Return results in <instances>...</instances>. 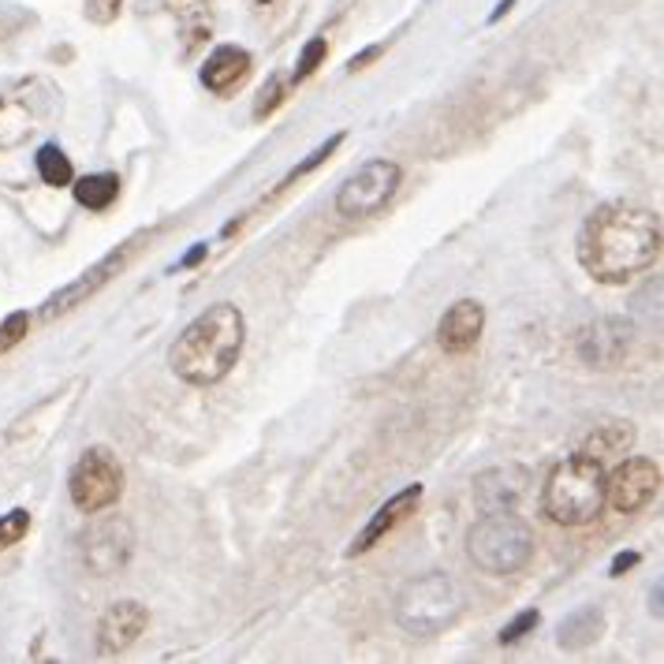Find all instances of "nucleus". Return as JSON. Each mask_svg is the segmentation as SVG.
Returning a JSON list of instances; mask_svg holds the SVG:
<instances>
[{
    "label": "nucleus",
    "instance_id": "nucleus-11",
    "mask_svg": "<svg viewBox=\"0 0 664 664\" xmlns=\"http://www.w3.org/2000/svg\"><path fill=\"white\" fill-rule=\"evenodd\" d=\"M150 623V612L139 601H117L101 612L98 620V657H120L142 639Z\"/></svg>",
    "mask_w": 664,
    "mask_h": 664
},
{
    "label": "nucleus",
    "instance_id": "nucleus-1",
    "mask_svg": "<svg viewBox=\"0 0 664 664\" xmlns=\"http://www.w3.org/2000/svg\"><path fill=\"white\" fill-rule=\"evenodd\" d=\"M661 258V217L646 206L612 202L590 213L578 235V262L597 284H628Z\"/></svg>",
    "mask_w": 664,
    "mask_h": 664
},
{
    "label": "nucleus",
    "instance_id": "nucleus-20",
    "mask_svg": "<svg viewBox=\"0 0 664 664\" xmlns=\"http://www.w3.org/2000/svg\"><path fill=\"white\" fill-rule=\"evenodd\" d=\"M37 176H42L49 187H68L75 168H71V161L60 146H42L37 150Z\"/></svg>",
    "mask_w": 664,
    "mask_h": 664
},
{
    "label": "nucleus",
    "instance_id": "nucleus-16",
    "mask_svg": "<svg viewBox=\"0 0 664 664\" xmlns=\"http://www.w3.org/2000/svg\"><path fill=\"white\" fill-rule=\"evenodd\" d=\"M601 631H605V616H601V609H597V605H583V609H575L564 623H560L556 642H560L564 650L575 653V650L594 646V642L601 639Z\"/></svg>",
    "mask_w": 664,
    "mask_h": 664
},
{
    "label": "nucleus",
    "instance_id": "nucleus-19",
    "mask_svg": "<svg viewBox=\"0 0 664 664\" xmlns=\"http://www.w3.org/2000/svg\"><path fill=\"white\" fill-rule=\"evenodd\" d=\"M340 142H344V131H336V135H332V139H325V142H321V146H318V150H310V154H307V157H302V161H299V165H296V168H291V173H288V176H284V179H280V184H277V191H273V195H284V191H288V187H291V184H299V179H302V176H310V173H314V168H321V165H325V161H329L332 154H336V146H340Z\"/></svg>",
    "mask_w": 664,
    "mask_h": 664
},
{
    "label": "nucleus",
    "instance_id": "nucleus-24",
    "mask_svg": "<svg viewBox=\"0 0 664 664\" xmlns=\"http://www.w3.org/2000/svg\"><path fill=\"white\" fill-rule=\"evenodd\" d=\"M26 329H31V314H23V310L0 321V355H8V351H12L15 344H23Z\"/></svg>",
    "mask_w": 664,
    "mask_h": 664
},
{
    "label": "nucleus",
    "instance_id": "nucleus-25",
    "mask_svg": "<svg viewBox=\"0 0 664 664\" xmlns=\"http://www.w3.org/2000/svg\"><path fill=\"white\" fill-rule=\"evenodd\" d=\"M538 620H542V612L538 609H527V612H519L516 620L508 623L505 631H500V642H505V646H516L519 639H523V634H530L538 628Z\"/></svg>",
    "mask_w": 664,
    "mask_h": 664
},
{
    "label": "nucleus",
    "instance_id": "nucleus-14",
    "mask_svg": "<svg viewBox=\"0 0 664 664\" xmlns=\"http://www.w3.org/2000/svg\"><path fill=\"white\" fill-rule=\"evenodd\" d=\"M251 75V53L243 45H217L202 64V87L213 93H235Z\"/></svg>",
    "mask_w": 664,
    "mask_h": 664
},
{
    "label": "nucleus",
    "instance_id": "nucleus-2",
    "mask_svg": "<svg viewBox=\"0 0 664 664\" xmlns=\"http://www.w3.org/2000/svg\"><path fill=\"white\" fill-rule=\"evenodd\" d=\"M246 340V321L243 310L232 302H217V307L202 310L191 325L176 336L173 351H168V366L179 381L195 388H210L232 374L240 363V351Z\"/></svg>",
    "mask_w": 664,
    "mask_h": 664
},
{
    "label": "nucleus",
    "instance_id": "nucleus-8",
    "mask_svg": "<svg viewBox=\"0 0 664 664\" xmlns=\"http://www.w3.org/2000/svg\"><path fill=\"white\" fill-rule=\"evenodd\" d=\"M661 493V467L646 455L623 460L616 471H605V505L620 516H639Z\"/></svg>",
    "mask_w": 664,
    "mask_h": 664
},
{
    "label": "nucleus",
    "instance_id": "nucleus-12",
    "mask_svg": "<svg viewBox=\"0 0 664 664\" xmlns=\"http://www.w3.org/2000/svg\"><path fill=\"white\" fill-rule=\"evenodd\" d=\"M482 329H486V310L474 299H460L444 310L441 325H438V344L444 355H467V351L482 340Z\"/></svg>",
    "mask_w": 664,
    "mask_h": 664
},
{
    "label": "nucleus",
    "instance_id": "nucleus-3",
    "mask_svg": "<svg viewBox=\"0 0 664 664\" xmlns=\"http://www.w3.org/2000/svg\"><path fill=\"white\" fill-rule=\"evenodd\" d=\"M542 511L556 527H586L605 511V467L590 455L556 463L542 489Z\"/></svg>",
    "mask_w": 664,
    "mask_h": 664
},
{
    "label": "nucleus",
    "instance_id": "nucleus-9",
    "mask_svg": "<svg viewBox=\"0 0 664 664\" xmlns=\"http://www.w3.org/2000/svg\"><path fill=\"white\" fill-rule=\"evenodd\" d=\"M131 553H135V527L123 516L98 519V523L82 534V560H87L93 575L123 572Z\"/></svg>",
    "mask_w": 664,
    "mask_h": 664
},
{
    "label": "nucleus",
    "instance_id": "nucleus-27",
    "mask_svg": "<svg viewBox=\"0 0 664 664\" xmlns=\"http://www.w3.org/2000/svg\"><path fill=\"white\" fill-rule=\"evenodd\" d=\"M381 53H385L381 45H369V49H363V53H358V60H351V64H347V71L355 75V71L369 68V64H374V60H377V56H381Z\"/></svg>",
    "mask_w": 664,
    "mask_h": 664
},
{
    "label": "nucleus",
    "instance_id": "nucleus-10",
    "mask_svg": "<svg viewBox=\"0 0 664 664\" xmlns=\"http://www.w3.org/2000/svg\"><path fill=\"white\" fill-rule=\"evenodd\" d=\"M131 251H135V243H123V246H117L112 254H106L101 262H93L79 280H71L68 288H60L49 302H45V307H42V321H56V318L71 314V310L79 307V302H87L90 296H98V291L106 288L112 277H117L123 265H128Z\"/></svg>",
    "mask_w": 664,
    "mask_h": 664
},
{
    "label": "nucleus",
    "instance_id": "nucleus-30",
    "mask_svg": "<svg viewBox=\"0 0 664 664\" xmlns=\"http://www.w3.org/2000/svg\"><path fill=\"white\" fill-rule=\"evenodd\" d=\"M262 4H269V0H262Z\"/></svg>",
    "mask_w": 664,
    "mask_h": 664
},
{
    "label": "nucleus",
    "instance_id": "nucleus-17",
    "mask_svg": "<svg viewBox=\"0 0 664 664\" xmlns=\"http://www.w3.org/2000/svg\"><path fill=\"white\" fill-rule=\"evenodd\" d=\"M117 195H120V179L112 173H93L75 184V198H79V206H87V210H109Z\"/></svg>",
    "mask_w": 664,
    "mask_h": 664
},
{
    "label": "nucleus",
    "instance_id": "nucleus-13",
    "mask_svg": "<svg viewBox=\"0 0 664 664\" xmlns=\"http://www.w3.org/2000/svg\"><path fill=\"white\" fill-rule=\"evenodd\" d=\"M419 500H422V486H407V489L396 493V497L388 500V505H381V511H377V516L363 527V534H358L355 542L347 545V556H363L377 542H385V538L392 534V530L400 527L407 516H414Z\"/></svg>",
    "mask_w": 664,
    "mask_h": 664
},
{
    "label": "nucleus",
    "instance_id": "nucleus-21",
    "mask_svg": "<svg viewBox=\"0 0 664 664\" xmlns=\"http://www.w3.org/2000/svg\"><path fill=\"white\" fill-rule=\"evenodd\" d=\"M291 87H296V79H291V75H284V71L269 75V82H265L258 101H254V117H258V120L273 117V112L284 106V98L291 93Z\"/></svg>",
    "mask_w": 664,
    "mask_h": 664
},
{
    "label": "nucleus",
    "instance_id": "nucleus-18",
    "mask_svg": "<svg viewBox=\"0 0 664 664\" xmlns=\"http://www.w3.org/2000/svg\"><path fill=\"white\" fill-rule=\"evenodd\" d=\"M631 441H634V425L631 422H609V425H601V430L590 433V441H586V444H594V452L586 449L583 455H590V460L601 463L605 452H616V449L623 452V449H631Z\"/></svg>",
    "mask_w": 664,
    "mask_h": 664
},
{
    "label": "nucleus",
    "instance_id": "nucleus-22",
    "mask_svg": "<svg viewBox=\"0 0 664 664\" xmlns=\"http://www.w3.org/2000/svg\"><path fill=\"white\" fill-rule=\"evenodd\" d=\"M31 530V511L26 508H15L8 516H0V553H8L12 545H19Z\"/></svg>",
    "mask_w": 664,
    "mask_h": 664
},
{
    "label": "nucleus",
    "instance_id": "nucleus-5",
    "mask_svg": "<svg viewBox=\"0 0 664 664\" xmlns=\"http://www.w3.org/2000/svg\"><path fill=\"white\" fill-rule=\"evenodd\" d=\"M463 616V594L449 575L425 572L403 583L396 597V623L414 639H438Z\"/></svg>",
    "mask_w": 664,
    "mask_h": 664
},
{
    "label": "nucleus",
    "instance_id": "nucleus-7",
    "mask_svg": "<svg viewBox=\"0 0 664 664\" xmlns=\"http://www.w3.org/2000/svg\"><path fill=\"white\" fill-rule=\"evenodd\" d=\"M400 165L396 161H366L363 168H358L355 176L344 179L336 191V213L344 217V221H366V217L381 213L388 202H392V195L400 191Z\"/></svg>",
    "mask_w": 664,
    "mask_h": 664
},
{
    "label": "nucleus",
    "instance_id": "nucleus-6",
    "mask_svg": "<svg viewBox=\"0 0 664 664\" xmlns=\"http://www.w3.org/2000/svg\"><path fill=\"white\" fill-rule=\"evenodd\" d=\"M123 463L117 460V452L106 449V444H90L87 452L75 460L68 493L71 505L82 511V516H98L112 505H120L123 497Z\"/></svg>",
    "mask_w": 664,
    "mask_h": 664
},
{
    "label": "nucleus",
    "instance_id": "nucleus-26",
    "mask_svg": "<svg viewBox=\"0 0 664 664\" xmlns=\"http://www.w3.org/2000/svg\"><path fill=\"white\" fill-rule=\"evenodd\" d=\"M120 8H123V0H87V19L98 26H109L112 19L120 15Z\"/></svg>",
    "mask_w": 664,
    "mask_h": 664
},
{
    "label": "nucleus",
    "instance_id": "nucleus-28",
    "mask_svg": "<svg viewBox=\"0 0 664 664\" xmlns=\"http://www.w3.org/2000/svg\"><path fill=\"white\" fill-rule=\"evenodd\" d=\"M639 564V553H620L612 560V575H623V572H631V567Z\"/></svg>",
    "mask_w": 664,
    "mask_h": 664
},
{
    "label": "nucleus",
    "instance_id": "nucleus-23",
    "mask_svg": "<svg viewBox=\"0 0 664 664\" xmlns=\"http://www.w3.org/2000/svg\"><path fill=\"white\" fill-rule=\"evenodd\" d=\"M325 53H329V42H325V37H310V42L302 45L299 64H296V75H291V79H296V82L310 79V75H314L321 64H325Z\"/></svg>",
    "mask_w": 664,
    "mask_h": 664
},
{
    "label": "nucleus",
    "instance_id": "nucleus-4",
    "mask_svg": "<svg viewBox=\"0 0 664 664\" xmlns=\"http://www.w3.org/2000/svg\"><path fill=\"white\" fill-rule=\"evenodd\" d=\"M467 556L486 575H516L534 556V530L511 508L486 511L467 534Z\"/></svg>",
    "mask_w": 664,
    "mask_h": 664
},
{
    "label": "nucleus",
    "instance_id": "nucleus-15",
    "mask_svg": "<svg viewBox=\"0 0 664 664\" xmlns=\"http://www.w3.org/2000/svg\"><path fill=\"white\" fill-rule=\"evenodd\" d=\"M628 351V321H597L578 332V355L590 366H612Z\"/></svg>",
    "mask_w": 664,
    "mask_h": 664
},
{
    "label": "nucleus",
    "instance_id": "nucleus-29",
    "mask_svg": "<svg viewBox=\"0 0 664 664\" xmlns=\"http://www.w3.org/2000/svg\"><path fill=\"white\" fill-rule=\"evenodd\" d=\"M202 258H206V246L198 243V246H191V251L184 254V262H179V269H191V265H195V262H202Z\"/></svg>",
    "mask_w": 664,
    "mask_h": 664
}]
</instances>
